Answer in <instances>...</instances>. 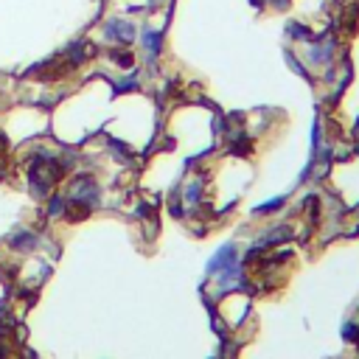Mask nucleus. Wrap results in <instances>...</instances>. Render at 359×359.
Segmentation results:
<instances>
[{
    "mask_svg": "<svg viewBox=\"0 0 359 359\" xmlns=\"http://www.w3.org/2000/svg\"><path fill=\"white\" fill-rule=\"evenodd\" d=\"M107 34L110 37H118V40H132V25L129 23H121V20H112L110 28H107Z\"/></svg>",
    "mask_w": 359,
    "mask_h": 359,
    "instance_id": "f257e3e1",
    "label": "nucleus"
},
{
    "mask_svg": "<svg viewBox=\"0 0 359 359\" xmlns=\"http://www.w3.org/2000/svg\"><path fill=\"white\" fill-rule=\"evenodd\" d=\"M230 258H233V250H230V247H225V250H222V253L211 261V273H222V267H225Z\"/></svg>",
    "mask_w": 359,
    "mask_h": 359,
    "instance_id": "f03ea898",
    "label": "nucleus"
}]
</instances>
